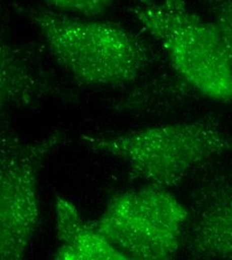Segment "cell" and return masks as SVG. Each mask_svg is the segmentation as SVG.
Wrapping results in <instances>:
<instances>
[{
    "instance_id": "cell-10",
    "label": "cell",
    "mask_w": 232,
    "mask_h": 260,
    "mask_svg": "<svg viewBox=\"0 0 232 260\" xmlns=\"http://www.w3.org/2000/svg\"><path fill=\"white\" fill-rule=\"evenodd\" d=\"M116 0H45L51 9L71 15L94 18L103 14Z\"/></svg>"
},
{
    "instance_id": "cell-7",
    "label": "cell",
    "mask_w": 232,
    "mask_h": 260,
    "mask_svg": "<svg viewBox=\"0 0 232 260\" xmlns=\"http://www.w3.org/2000/svg\"><path fill=\"white\" fill-rule=\"evenodd\" d=\"M55 218L59 247L54 253V259H127L92 223L83 220L70 200L59 195L55 198Z\"/></svg>"
},
{
    "instance_id": "cell-2",
    "label": "cell",
    "mask_w": 232,
    "mask_h": 260,
    "mask_svg": "<svg viewBox=\"0 0 232 260\" xmlns=\"http://www.w3.org/2000/svg\"><path fill=\"white\" fill-rule=\"evenodd\" d=\"M129 10L189 86L204 98L231 101V60L211 21L194 13L186 0H130Z\"/></svg>"
},
{
    "instance_id": "cell-4",
    "label": "cell",
    "mask_w": 232,
    "mask_h": 260,
    "mask_svg": "<svg viewBox=\"0 0 232 260\" xmlns=\"http://www.w3.org/2000/svg\"><path fill=\"white\" fill-rule=\"evenodd\" d=\"M187 209L167 188L149 184L113 196L92 224L127 259H173Z\"/></svg>"
},
{
    "instance_id": "cell-9",
    "label": "cell",
    "mask_w": 232,
    "mask_h": 260,
    "mask_svg": "<svg viewBox=\"0 0 232 260\" xmlns=\"http://www.w3.org/2000/svg\"><path fill=\"white\" fill-rule=\"evenodd\" d=\"M204 3L232 62V0H204Z\"/></svg>"
},
{
    "instance_id": "cell-3",
    "label": "cell",
    "mask_w": 232,
    "mask_h": 260,
    "mask_svg": "<svg viewBox=\"0 0 232 260\" xmlns=\"http://www.w3.org/2000/svg\"><path fill=\"white\" fill-rule=\"evenodd\" d=\"M81 139L91 149L123 160L135 177L163 188L176 186L200 163L232 151V135L202 120Z\"/></svg>"
},
{
    "instance_id": "cell-5",
    "label": "cell",
    "mask_w": 232,
    "mask_h": 260,
    "mask_svg": "<svg viewBox=\"0 0 232 260\" xmlns=\"http://www.w3.org/2000/svg\"><path fill=\"white\" fill-rule=\"evenodd\" d=\"M55 133L36 141L5 137L0 160V256L21 259L39 220L38 176L47 155L62 142Z\"/></svg>"
},
{
    "instance_id": "cell-6",
    "label": "cell",
    "mask_w": 232,
    "mask_h": 260,
    "mask_svg": "<svg viewBox=\"0 0 232 260\" xmlns=\"http://www.w3.org/2000/svg\"><path fill=\"white\" fill-rule=\"evenodd\" d=\"M186 248L196 258L232 259V185L210 191L200 203Z\"/></svg>"
},
{
    "instance_id": "cell-8",
    "label": "cell",
    "mask_w": 232,
    "mask_h": 260,
    "mask_svg": "<svg viewBox=\"0 0 232 260\" xmlns=\"http://www.w3.org/2000/svg\"><path fill=\"white\" fill-rule=\"evenodd\" d=\"M45 85L21 54L1 42V104L27 106L42 95Z\"/></svg>"
},
{
    "instance_id": "cell-1",
    "label": "cell",
    "mask_w": 232,
    "mask_h": 260,
    "mask_svg": "<svg viewBox=\"0 0 232 260\" xmlns=\"http://www.w3.org/2000/svg\"><path fill=\"white\" fill-rule=\"evenodd\" d=\"M23 12L55 61L81 85L130 84L152 60L145 40L118 23L40 6L27 5Z\"/></svg>"
}]
</instances>
